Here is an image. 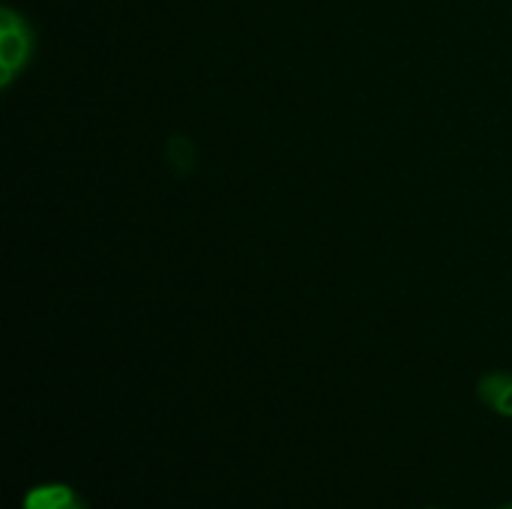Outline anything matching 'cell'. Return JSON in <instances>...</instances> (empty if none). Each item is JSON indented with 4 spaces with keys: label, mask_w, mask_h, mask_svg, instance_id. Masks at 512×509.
<instances>
[{
    "label": "cell",
    "mask_w": 512,
    "mask_h": 509,
    "mask_svg": "<svg viewBox=\"0 0 512 509\" xmlns=\"http://www.w3.org/2000/svg\"><path fill=\"white\" fill-rule=\"evenodd\" d=\"M423 509H444V507H423Z\"/></svg>",
    "instance_id": "5b68a950"
},
{
    "label": "cell",
    "mask_w": 512,
    "mask_h": 509,
    "mask_svg": "<svg viewBox=\"0 0 512 509\" xmlns=\"http://www.w3.org/2000/svg\"><path fill=\"white\" fill-rule=\"evenodd\" d=\"M477 399L492 414L512 420V372H486L477 381Z\"/></svg>",
    "instance_id": "3957f363"
},
{
    "label": "cell",
    "mask_w": 512,
    "mask_h": 509,
    "mask_svg": "<svg viewBox=\"0 0 512 509\" xmlns=\"http://www.w3.org/2000/svg\"><path fill=\"white\" fill-rule=\"evenodd\" d=\"M21 509H90L81 492L69 483H36L24 492Z\"/></svg>",
    "instance_id": "7a4b0ae2"
},
{
    "label": "cell",
    "mask_w": 512,
    "mask_h": 509,
    "mask_svg": "<svg viewBox=\"0 0 512 509\" xmlns=\"http://www.w3.org/2000/svg\"><path fill=\"white\" fill-rule=\"evenodd\" d=\"M30 45H33V39H30V30H27L24 18L15 9L6 6L0 12V72H3L0 84L3 87H9L12 78L18 75V69L27 63Z\"/></svg>",
    "instance_id": "6da1fadb"
},
{
    "label": "cell",
    "mask_w": 512,
    "mask_h": 509,
    "mask_svg": "<svg viewBox=\"0 0 512 509\" xmlns=\"http://www.w3.org/2000/svg\"><path fill=\"white\" fill-rule=\"evenodd\" d=\"M495 509H512V504H504V507H495Z\"/></svg>",
    "instance_id": "277c9868"
}]
</instances>
